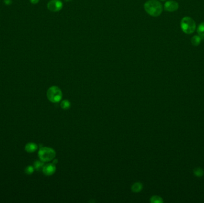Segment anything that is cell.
I'll use <instances>...</instances> for the list:
<instances>
[{
  "instance_id": "6da1fadb",
  "label": "cell",
  "mask_w": 204,
  "mask_h": 203,
  "mask_svg": "<svg viewBox=\"0 0 204 203\" xmlns=\"http://www.w3.org/2000/svg\"><path fill=\"white\" fill-rule=\"evenodd\" d=\"M144 8L147 13L152 17L159 16L163 11L162 5L158 0H148L144 4Z\"/></svg>"
},
{
  "instance_id": "7a4b0ae2",
  "label": "cell",
  "mask_w": 204,
  "mask_h": 203,
  "mask_svg": "<svg viewBox=\"0 0 204 203\" xmlns=\"http://www.w3.org/2000/svg\"><path fill=\"white\" fill-rule=\"evenodd\" d=\"M180 26L183 32L186 34L193 33L196 29V22L190 17H183L180 22Z\"/></svg>"
},
{
  "instance_id": "3957f363",
  "label": "cell",
  "mask_w": 204,
  "mask_h": 203,
  "mask_svg": "<svg viewBox=\"0 0 204 203\" xmlns=\"http://www.w3.org/2000/svg\"><path fill=\"white\" fill-rule=\"evenodd\" d=\"M47 97L48 99L52 103H57L61 99L63 94L60 88L57 86H53L48 89Z\"/></svg>"
},
{
  "instance_id": "277c9868",
  "label": "cell",
  "mask_w": 204,
  "mask_h": 203,
  "mask_svg": "<svg viewBox=\"0 0 204 203\" xmlns=\"http://www.w3.org/2000/svg\"><path fill=\"white\" fill-rule=\"evenodd\" d=\"M38 157L43 162H48L52 160L56 157V151L50 147H41L38 151Z\"/></svg>"
},
{
  "instance_id": "5b68a950",
  "label": "cell",
  "mask_w": 204,
  "mask_h": 203,
  "mask_svg": "<svg viewBox=\"0 0 204 203\" xmlns=\"http://www.w3.org/2000/svg\"><path fill=\"white\" fill-rule=\"evenodd\" d=\"M63 7V4L61 0H51L47 4L48 9L53 12L60 11Z\"/></svg>"
},
{
  "instance_id": "8992f818",
  "label": "cell",
  "mask_w": 204,
  "mask_h": 203,
  "mask_svg": "<svg viewBox=\"0 0 204 203\" xmlns=\"http://www.w3.org/2000/svg\"><path fill=\"white\" fill-rule=\"evenodd\" d=\"M179 7L178 3L174 0H169L164 4V9L169 12H174L177 11Z\"/></svg>"
},
{
  "instance_id": "52a82bcc",
  "label": "cell",
  "mask_w": 204,
  "mask_h": 203,
  "mask_svg": "<svg viewBox=\"0 0 204 203\" xmlns=\"http://www.w3.org/2000/svg\"><path fill=\"white\" fill-rule=\"evenodd\" d=\"M56 168L53 163L44 165L42 170L43 173L46 176H52L56 172Z\"/></svg>"
},
{
  "instance_id": "ba28073f",
  "label": "cell",
  "mask_w": 204,
  "mask_h": 203,
  "mask_svg": "<svg viewBox=\"0 0 204 203\" xmlns=\"http://www.w3.org/2000/svg\"><path fill=\"white\" fill-rule=\"evenodd\" d=\"M38 145L34 143H29L25 145V151L29 153H34L35 151H36Z\"/></svg>"
},
{
  "instance_id": "9c48e42d",
  "label": "cell",
  "mask_w": 204,
  "mask_h": 203,
  "mask_svg": "<svg viewBox=\"0 0 204 203\" xmlns=\"http://www.w3.org/2000/svg\"><path fill=\"white\" fill-rule=\"evenodd\" d=\"M143 184L140 182L134 183L131 186L132 191L136 193H138L140 192L143 189Z\"/></svg>"
},
{
  "instance_id": "30bf717a",
  "label": "cell",
  "mask_w": 204,
  "mask_h": 203,
  "mask_svg": "<svg viewBox=\"0 0 204 203\" xmlns=\"http://www.w3.org/2000/svg\"><path fill=\"white\" fill-rule=\"evenodd\" d=\"M202 39H203V38H201L199 35H194L192 38V39H191V43H192V44L194 46L197 47L201 44Z\"/></svg>"
},
{
  "instance_id": "8fae6325",
  "label": "cell",
  "mask_w": 204,
  "mask_h": 203,
  "mask_svg": "<svg viewBox=\"0 0 204 203\" xmlns=\"http://www.w3.org/2000/svg\"><path fill=\"white\" fill-rule=\"evenodd\" d=\"M44 166V162L42 161L41 160H36L35 161L34 164V167L35 169L37 171L43 170Z\"/></svg>"
},
{
  "instance_id": "7c38bea8",
  "label": "cell",
  "mask_w": 204,
  "mask_h": 203,
  "mask_svg": "<svg viewBox=\"0 0 204 203\" xmlns=\"http://www.w3.org/2000/svg\"><path fill=\"white\" fill-rule=\"evenodd\" d=\"M71 106V102L68 99L63 100L61 101V103H60V107L63 110H68L70 108Z\"/></svg>"
},
{
  "instance_id": "4fadbf2b",
  "label": "cell",
  "mask_w": 204,
  "mask_h": 203,
  "mask_svg": "<svg viewBox=\"0 0 204 203\" xmlns=\"http://www.w3.org/2000/svg\"><path fill=\"white\" fill-rule=\"evenodd\" d=\"M197 32L198 35H199L201 38H203L204 37V22L201 23L197 29Z\"/></svg>"
},
{
  "instance_id": "5bb4252c",
  "label": "cell",
  "mask_w": 204,
  "mask_h": 203,
  "mask_svg": "<svg viewBox=\"0 0 204 203\" xmlns=\"http://www.w3.org/2000/svg\"><path fill=\"white\" fill-rule=\"evenodd\" d=\"M150 201L152 203H162L163 202V200L161 197L155 195L151 197Z\"/></svg>"
},
{
  "instance_id": "9a60e30c",
  "label": "cell",
  "mask_w": 204,
  "mask_h": 203,
  "mask_svg": "<svg viewBox=\"0 0 204 203\" xmlns=\"http://www.w3.org/2000/svg\"><path fill=\"white\" fill-rule=\"evenodd\" d=\"M194 174L197 176V177H201L203 176V170L200 168H196L194 169Z\"/></svg>"
},
{
  "instance_id": "2e32d148",
  "label": "cell",
  "mask_w": 204,
  "mask_h": 203,
  "mask_svg": "<svg viewBox=\"0 0 204 203\" xmlns=\"http://www.w3.org/2000/svg\"><path fill=\"white\" fill-rule=\"evenodd\" d=\"M34 170H35V168H34V166H28L26 168H25L24 172L27 174L31 175V174H32L34 173Z\"/></svg>"
},
{
  "instance_id": "e0dca14e",
  "label": "cell",
  "mask_w": 204,
  "mask_h": 203,
  "mask_svg": "<svg viewBox=\"0 0 204 203\" xmlns=\"http://www.w3.org/2000/svg\"><path fill=\"white\" fill-rule=\"evenodd\" d=\"M4 3L7 5V6H10L12 4V0H4Z\"/></svg>"
},
{
  "instance_id": "ac0fdd59",
  "label": "cell",
  "mask_w": 204,
  "mask_h": 203,
  "mask_svg": "<svg viewBox=\"0 0 204 203\" xmlns=\"http://www.w3.org/2000/svg\"><path fill=\"white\" fill-rule=\"evenodd\" d=\"M40 0H30V2L33 4H36L39 3Z\"/></svg>"
},
{
  "instance_id": "d6986e66",
  "label": "cell",
  "mask_w": 204,
  "mask_h": 203,
  "mask_svg": "<svg viewBox=\"0 0 204 203\" xmlns=\"http://www.w3.org/2000/svg\"><path fill=\"white\" fill-rule=\"evenodd\" d=\"M57 162H58V161H57V160H56V159H55V160H54V161H53V164H56V163H57Z\"/></svg>"
},
{
  "instance_id": "ffe728a7",
  "label": "cell",
  "mask_w": 204,
  "mask_h": 203,
  "mask_svg": "<svg viewBox=\"0 0 204 203\" xmlns=\"http://www.w3.org/2000/svg\"><path fill=\"white\" fill-rule=\"evenodd\" d=\"M65 1H67V2H68V1H72V0H65Z\"/></svg>"
},
{
  "instance_id": "44dd1931",
  "label": "cell",
  "mask_w": 204,
  "mask_h": 203,
  "mask_svg": "<svg viewBox=\"0 0 204 203\" xmlns=\"http://www.w3.org/2000/svg\"><path fill=\"white\" fill-rule=\"evenodd\" d=\"M161 1H166V0H161Z\"/></svg>"
}]
</instances>
